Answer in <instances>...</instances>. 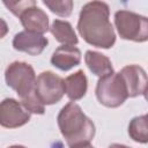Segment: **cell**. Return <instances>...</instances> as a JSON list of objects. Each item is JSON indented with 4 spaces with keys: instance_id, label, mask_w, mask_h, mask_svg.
Segmentation results:
<instances>
[{
    "instance_id": "3957f363",
    "label": "cell",
    "mask_w": 148,
    "mask_h": 148,
    "mask_svg": "<svg viewBox=\"0 0 148 148\" xmlns=\"http://www.w3.org/2000/svg\"><path fill=\"white\" fill-rule=\"evenodd\" d=\"M58 126L69 147L89 143L95 136L94 123L74 103H67L58 114Z\"/></svg>"
},
{
    "instance_id": "9c48e42d",
    "label": "cell",
    "mask_w": 148,
    "mask_h": 148,
    "mask_svg": "<svg viewBox=\"0 0 148 148\" xmlns=\"http://www.w3.org/2000/svg\"><path fill=\"white\" fill-rule=\"evenodd\" d=\"M49 40L43 35L29 32V31H21L15 35L13 39V46L15 50L25 52L30 56H38L40 54L44 49L46 47Z\"/></svg>"
},
{
    "instance_id": "e0dca14e",
    "label": "cell",
    "mask_w": 148,
    "mask_h": 148,
    "mask_svg": "<svg viewBox=\"0 0 148 148\" xmlns=\"http://www.w3.org/2000/svg\"><path fill=\"white\" fill-rule=\"evenodd\" d=\"M3 5L16 16H20L28 8L36 6V1L34 0H24V1H3Z\"/></svg>"
},
{
    "instance_id": "9a60e30c",
    "label": "cell",
    "mask_w": 148,
    "mask_h": 148,
    "mask_svg": "<svg viewBox=\"0 0 148 148\" xmlns=\"http://www.w3.org/2000/svg\"><path fill=\"white\" fill-rule=\"evenodd\" d=\"M130 136L140 143H147L148 141V126H147V116L135 117L131 120L128 126Z\"/></svg>"
},
{
    "instance_id": "6da1fadb",
    "label": "cell",
    "mask_w": 148,
    "mask_h": 148,
    "mask_svg": "<svg viewBox=\"0 0 148 148\" xmlns=\"http://www.w3.org/2000/svg\"><path fill=\"white\" fill-rule=\"evenodd\" d=\"M109 14V6L102 1H91L82 7L77 30L88 44L102 49L113 46L116 35Z\"/></svg>"
},
{
    "instance_id": "ac0fdd59",
    "label": "cell",
    "mask_w": 148,
    "mask_h": 148,
    "mask_svg": "<svg viewBox=\"0 0 148 148\" xmlns=\"http://www.w3.org/2000/svg\"><path fill=\"white\" fill-rule=\"evenodd\" d=\"M7 32H8V25H7V23L2 18H0V38H3L7 35Z\"/></svg>"
},
{
    "instance_id": "7c38bea8",
    "label": "cell",
    "mask_w": 148,
    "mask_h": 148,
    "mask_svg": "<svg viewBox=\"0 0 148 148\" xmlns=\"http://www.w3.org/2000/svg\"><path fill=\"white\" fill-rule=\"evenodd\" d=\"M65 86V92L72 101H77L82 98L88 88L87 77L83 73V71H77L74 74H71L64 80Z\"/></svg>"
},
{
    "instance_id": "8992f818",
    "label": "cell",
    "mask_w": 148,
    "mask_h": 148,
    "mask_svg": "<svg viewBox=\"0 0 148 148\" xmlns=\"http://www.w3.org/2000/svg\"><path fill=\"white\" fill-rule=\"evenodd\" d=\"M35 90L43 105L58 103L65 94L64 79L56 75L53 72H43L36 79Z\"/></svg>"
},
{
    "instance_id": "30bf717a",
    "label": "cell",
    "mask_w": 148,
    "mask_h": 148,
    "mask_svg": "<svg viewBox=\"0 0 148 148\" xmlns=\"http://www.w3.org/2000/svg\"><path fill=\"white\" fill-rule=\"evenodd\" d=\"M18 17L25 31L43 35L49 30V17L46 13L36 6L28 8Z\"/></svg>"
},
{
    "instance_id": "4fadbf2b",
    "label": "cell",
    "mask_w": 148,
    "mask_h": 148,
    "mask_svg": "<svg viewBox=\"0 0 148 148\" xmlns=\"http://www.w3.org/2000/svg\"><path fill=\"white\" fill-rule=\"evenodd\" d=\"M84 60L88 68L99 77H103L113 73V68L110 59L102 53H98L95 51H87L84 56Z\"/></svg>"
},
{
    "instance_id": "44dd1931",
    "label": "cell",
    "mask_w": 148,
    "mask_h": 148,
    "mask_svg": "<svg viewBox=\"0 0 148 148\" xmlns=\"http://www.w3.org/2000/svg\"><path fill=\"white\" fill-rule=\"evenodd\" d=\"M8 148H25V147H23V146H18V145H15V146H10V147H8Z\"/></svg>"
},
{
    "instance_id": "52a82bcc",
    "label": "cell",
    "mask_w": 148,
    "mask_h": 148,
    "mask_svg": "<svg viewBox=\"0 0 148 148\" xmlns=\"http://www.w3.org/2000/svg\"><path fill=\"white\" fill-rule=\"evenodd\" d=\"M30 120V112L14 98H6L0 103V125L6 128L23 126Z\"/></svg>"
},
{
    "instance_id": "ffe728a7",
    "label": "cell",
    "mask_w": 148,
    "mask_h": 148,
    "mask_svg": "<svg viewBox=\"0 0 148 148\" xmlns=\"http://www.w3.org/2000/svg\"><path fill=\"white\" fill-rule=\"evenodd\" d=\"M109 148H130L127 146H124V145H118V143H113L111 146H109Z\"/></svg>"
},
{
    "instance_id": "8fae6325",
    "label": "cell",
    "mask_w": 148,
    "mask_h": 148,
    "mask_svg": "<svg viewBox=\"0 0 148 148\" xmlns=\"http://www.w3.org/2000/svg\"><path fill=\"white\" fill-rule=\"evenodd\" d=\"M81 61V52L73 45L59 46L52 54L51 62L53 66L61 71H68L77 66Z\"/></svg>"
},
{
    "instance_id": "277c9868",
    "label": "cell",
    "mask_w": 148,
    "mask_h": 148,
    "mask_svg": "<svg viewBox=\"0 0 148 148\" xmlns=\"http://www.w3.org/2000/svg\"><path fill=\"white\" fill-rule=\"evenodd\" d=\"M96 96L101 104L108 108L120 106L128 97L125 82L119 73L99 77L96 86Z\"/></svg>"
},
{
    "instance_id": "5b68a950",
    "label": "cell",
    "mask_w": 148,
    "mask_h": 148,
    "mask_svg": "<svg viewBox=\"0 0 148 148\" xmlns=\"http://www.w3.org/2000/svg\"><path fill=\"white\" fill-rule=\"evenodd\" d=\"M114 24L123 39L146 42L148 39V20L128 10H119L114 15Z\"/></svg>"
},
{
    "instance_id": "2e32d148",
    "label": "cell",
    "mask_w": 148,
    "mask_h": 148,
    "mask_svg": "<svg viewBox=\"0 0 148 148\" xmlns=\"http://www.w3.org/2000/svg\"><path fill=\"white\" fill-rule=\"evenodd\" d=\"M43 3L51 9V12L56 13L59 16L66 17L69 16L73 9V1L71 0H64V1H43Z\"/></svg>"
},
{
    "instance_id": "d6986e66",
    "label": "cell",
    "mask_w": 148,
    "mask_h": 148,
    "mask_svg": "<svg viewBox=\"0 0 148 148\" xmlns=\"http://www.w3.org/2000/svg\"><path fill=\"white\" fill-rule=\"evenodd\" d=\"M71 148H94V147L91 145H89V143H82V145H79V146L71 147Z\"/></svg>"
},
{
    "instance_id": "7a4b0ae2",
    "label": "cell",
    "mask_w": 148,
    "mask_h": 148,
    "mask_svg": "<svg viewBox=\"0 0 148 148\" xmlns=\"http://www.w3.org/2000/svg\"><path fill=\"white\" fill-rule=\"evenodd\" d=\"M5 79L8 87L17 92L20 102L27 111L37 114L44 113L45 108L38 99L35 90V71L29 64L22 61L12 62L6 69Z\"/></svg>"
},
{
    "instance_id": "ba28073f",
    "label": "cell",
    "mask_w": 148,
    "mask_h": 148,
    "mask_svg": "<svg viewBox=\"0 0 148 148\" xmlns=\"http://www.w3.org/2000/svg\"><path fill=\"white\" fill-rule=\"evenodd\" d=\"M119 74L121 75L128 97H135L139 95L145 96L147 91V75L143 68L138 65L125 66Z\"/></svg>"
},
{
    "instance_id": "5bb4252c",
    "label": "cell",
    "mask_w": 148,
    "mask_h": 148,
    "mask_svg": "<svg viewBox=\"0 0 148 148\" xmlns=\"http://www.w3.org/2000/svg\"><path fill=\"white\" fill-rule=\"evenodd\" d=\"M50 31L54 36V38L64 45H73L74 46L79 42L71 23H68L66 21L54 20L50 28Z\"/></svg>"
}]
</instances>
